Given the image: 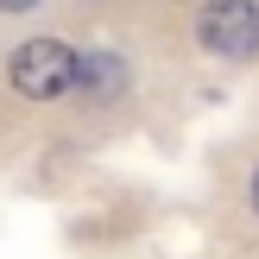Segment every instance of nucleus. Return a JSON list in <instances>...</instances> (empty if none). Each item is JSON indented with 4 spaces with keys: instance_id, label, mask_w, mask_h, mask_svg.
<instances>
[{
    "instance_id": "3",
    "label": "nucleus",
    "mask_w": 259,
    "mask_h": 259,
    "mask_svg": "<svg viewBox=\"0 0 259 259\" xmlns=\"http://www.w3.org/2000/svg\"><path fill=\"white\" fill-rule=\"evenodd\" d=\"M76 89L95 101H114L126 89V63L114 57V51H82V70H76Z\"/></svg>"
},
{
    "instance_id": "1",
    "label": "nucleus",
    "mask_w": 259,
    "mask_h": 259,
    "mask_svg": "<svg viewBox=\"0 0 259 259\" xmlns=\"http://www.w3.org/2000/svg\"><path fill=\"white\" fill-rule=\"evenodd\" d=\"M76 70H82V57H76L70 45H57V38H32V45H19L13 63H7L13 89H19L25 101H57V95H70V89H76Z\"/></svg>"
},
{
    "instance_id": "5",
    "label": "nucleus",
    "mask_w": 259,
    "mask_h": 259,
    "mask_svg": "<svg viewBox=\"0 0 259 259\" xmlns=\"http://www.w3.org/2000/svg\"><path fill=\"white\" fill-rule=\"evenodd\" d=\"M253 209H259V171H253Z\"/></svg>"
},
{
    "instance_id": "4",
    "label": "nucleus",
    "mask_w": 259,
    "mask_h": 259,
    "mask_svg": "<svg viewBox=\"0 0 259 259\" xmlns=\"http://www.w3.org/2000/svg\"><path fill=\"white\" fill-rule=\"evenodd\" d=\"M38 0H0V13H32Z\"/></svg>"
},
{
    "instance_id": "2",
    "label": "nucleus",
    "mask_w": 259,
    "mask_h": 259,
    "mask_svg": "<svg viewBox=\"0 0 259 259\" xmlns=\"http://www.w3.org/2000/svg\"><path fill=\"white\" fill-rule=\"evenodd\" d=\"M196 38L215 57L247 63V57H259V7L253 0H209V7L196 13Z\"/></svg>"
}]
</instances>
